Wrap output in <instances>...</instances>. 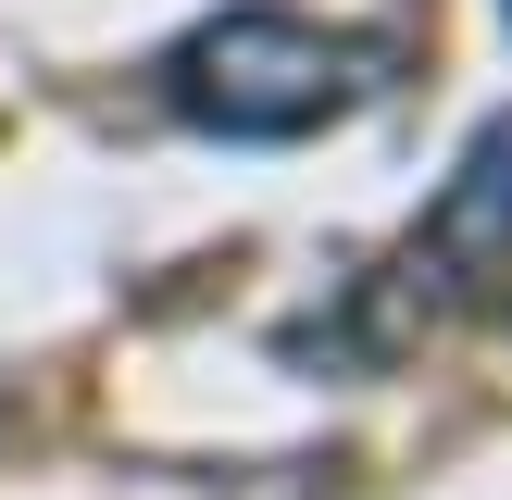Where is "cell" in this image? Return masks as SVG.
I'll return each mask as SVG.
<instances>
[{"label": "cell", "mask_w": 512, "mask_h": 500, "mask_svg": "<svg viewBox=\"0 0 512 500\" xmlns=\"http://www.w3.org/2000/svg\"><path fill=\"white\" fill-rule=\"evenodd\" d=\"M350 88H363V50L300 13H213L175 50V113L213 138H313L325 113H350Z\"/></svg>", "instance_id": "1"}, {"label": "cell", "mask_w": 512, "mask_h": 500, "mask_svg": "<svg viewBox=\"0 0 512 500\" xmlns=\"http://www.w3.org/2000/svg\"><path fill=\"white\" fill-rule=\"evenodd\" d=\"M425 275H463V288H488V275H512V113L475 125L463 175L438 188V213H425Z\"/></svg>", "instance_id": "2"}]
</instances>
